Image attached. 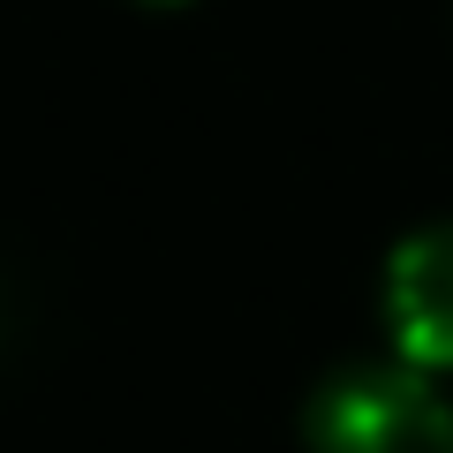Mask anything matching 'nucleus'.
Returning a JSON list of instances; mask_svg holds the SVG:
<instances>
[{"mask_svg":"<svg viewBox=\"0 0 453 453\" xmlns=\"http://www.w3.org/2000/svg\"><path fill=\"white\" fill-rule=\"evenodd\" d=\"M318 453H453V408L423 371H348L318 393Z\"/></svg>","mask_w":453,"mask_h":453,"instance_id":"1","label":"nucleus"},{"mask_svg":"<svg viewBox=\"0 0 453 453\" xmlns=\"http://www.w3.org/2000/svg\"><path fill=\"white\" fill-rule=\"evenodd\" d=\"M386 325L416 371L453 363V226H423L386 265Z\"/></svg>","mask_w":453,"mask_h":453,"instance_id":"2","label":"nucleus"}]
</instances>
